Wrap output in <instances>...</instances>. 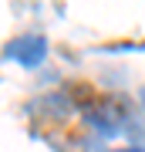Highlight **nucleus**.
Segmentation results:
<instances>
[{
  "instance_id": "nucleus-1",
  "label": "nucleus",
  "mask_w": 145,
  "mask_h": 152,
  "mask_svg": "<svg viewBox=\"0 0 145 152\" xmlns=\"http://www.w3.org/2000/svg\"><path fill=\"white\" fill-rule=\"evenodd\" d=\"M44 48H47V44H44V37L41 34H27V37H17L10 48H7V58H17V61H24V64H37V61L44 58Z\"/></svg>"
}]
</instances>
